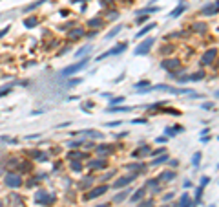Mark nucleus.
<instances>
[{
	"instance_id": "nucleus-1",
	"label": "nucleus",
	"mask_w": 219,
	"mask_h": 207,
	"mask_svg": "<svg viewBox=\"0 0 219 207\" xmlns=\"http://www.w3.org/2000/svg\"><path fill=\"white\" fill-rule=\"evenodd\" d=\"M35 202L40 205H51L55 202V196L51 192H46V191H37L35 192Z\"/></svg>"
},
{
	"instance_id": "nucleus-2",
	"label": "nucleus",
	"mask_w": 219,
	"mask_h": 207,
	"mask_svg": "<svg viewBox=\"0 0 219 207\" xmlns=\"http://www.w3.org/2000/svg\"><path fill=\"white\" fill-rule=\"evenodd\" d=\"M88 61H90V59H82V61L75 62V64H71V66H68V68H64V70H62V75H64V77H69V75H73V73L80 72L82 68L88 66Z\"/></svg>"
},
{
	"instance_id": "nucleus-3",
	"label": "nucleus",
	"mask_w": 219,
	"mask_h": 207,
	"mask_svg": "<svg viewBox=\"0 0 219 207\" xmlns=\"http://www.w3.org/2000/svg\"><path fill=\"white\" fill-rule=\"evenodd\" d=\"M154 42H155V39H154V37H148L146 41H142L139 46L135 48V55H146V53H148V51L152 50Z\"/></svg>"
},
{
	"instance_id": "nucleus-4",
	"label": "nucleus",
	"mask_w": 219,
	"mask_h": 207,
	"mask_svg": "<svg viewBox=\"0 0 219 207\" xmlns=\"http://www.w3.org/2000/svg\"><path fill=\"white\" fill-rule=\"evenodd\" d=\"M4 182H6V185L7 187L17 189V187L22 185V176H20V174H15V172H9V174H6Z\"/></svg>"
},
{
	"instance_id": "nucleus-5",
	"label": "nucleus",
	"mask_w": 219,
	"mask_h": 207,
	"mask_svg": "<svg viewBox=\"0 0 219 207\" xmlns=\"http://www.w3.org/2000/svg\"><path fill=\"white\" fill-rule=\"evenodd\" d=\"M216 57H217V50H216V48H212V50H206V51L203 53V57H201V64H203V66H206V64H212Z\"/></svg>"
},
{
	"instance_id": "nucleus-6",
	"label": "nucleus",
	"mask_w": 219,
	"mask_h": 207,
	"mask_svg": "<svg viewBox=\"0 0 219 207\" xmlns=\"http://www.w3.org/2000/svg\"><path fill=\"white\" fill-rule=\"evenodd\" d=\"M126 50V42H120V44H117V48H113V50H108V51H104L102 55H99L95 61H102L104 57H110V55H119L120 51H124Z\"/></svg>"
},
{
	"instance_id": "nucleus-7",
	"label": "nucleus",
	"mask_w": 219,
	"mask_h": 207,
	"mask_svg": "<svg viewBox=\"0 0 219 207\" xmlns=\"http://www.w3.org/2000/svg\"><path fill=\"white\" fill-rule=\"evenodd\" d=\"M104 192H108V185H99V187H95V189H91L84 198L86 200H93V198H99V196H102Z\"/></svg>"
},
{
	"instance_id": "nucleus-8",
	"label": "nucleus",
	"mask_w": 219,
	"mask_h": 207,
	"mask_svg": "<svg viewBox=\"0 0 219 207\" xmlns=\"http://www.w3.org/2000/svg\"><path fill=\"white\" fill-rule=\"evenodd\" d=\"M162 68L168 72H175L181 68V61L179 59H166V61H162Z\"/></svg>"
},
{
	"instance_id": "nucleus-9",
	"label": "nucleus",
	"mask_w": 219,
	"mask_h": 207,
	"mask_svg": "<svg viewBox=\"0 0 219 207\" xmlns=\"http://www.w3.org/2000/svg\"><path fill=\"white\" fill-rule=\"evenodd\" d=\"M135 176L137 174H130V176H122V178H119L115 183H113V187H126L128 183H132L133 180H135Z\"/></svg>"
},
{
	"instance_id": "nucleus-10",
	"label": "nucleus",
	"mask_w": 219,
	"mask_h": 207,
	"mask_svg": "<svg viewBox=\"0 0 219 207\" xmlns=\"http://www.w3.org/2000/svg\"><path fill=\"white\" fill-rule=\"evenodd\" d=\"M154 28H155V22H150V24H146V26H144V28H142L141 31H137V35H135V39H141V37H144V35H148V33H150V31H152Z\"/></svg>"
},
{
	"instance_id": "nucleus-11",
	"label": "nucleus",
	"mask_w": 219,
	"mask_h": 207,
	"mask_svg": "<svg viewBox=\"0 0 219 207\" xmlns=\"http://www.w3.org/2000/svg\"><path fill=\"white\" fill-rule=\"evenodd\" d=\"M217 11H219V4H217V2H216L214 6H212V4H208L206 7H203V15H216Z\"/></svg>"
},
{
	"instance_id": "nucleus-12",
	"label": "nucleus",
	"mask_w": 219,
	"mask_h": 207,
	"mask_svg": "<svg viewBox=\"0 0 219 207\" xmlns=\"http://www.w3.org/2000/svg\"><path fill=\"white\" fill-rule=\"evenodd\" d=\"M82 35H84L82 28H75V29H71V31L68 33V39H69V41H77V39H80Z\"/></svg>"
},
{
	"instance_id": "nucleus-13",
	"label": "nucleus",
	"mask_w": 219,
	"mask_h": 207,
	"mask_svg": "<svg viewBox=\"0 0 219 207\" xmlns=\"http://www.w3.org/2000/svg\"><path fill=\"white\" fill-rule=\"evenodd\" d=\"M174 178H175V172L174 170H164V172H161V176H159L161 182H170Z\"/></svg>"
},
{
	"instance_id": "nucleus-14",
	"label": "nucleus",
	"mask_w": 219,
	"mask_h": 207,
	"mask_svg": "<svg viewBox=\"0 0 219 207\" xmlns=\"http://www.w3.org/2000/svg\"><path fill=\"white\" fill-rule=\"evenodd\" d=\"M104 167H108V161H106V160H93V161L90 163V169H104Z\"/></svg>"
},
{
	"instance_id": "nucleus-15",
	"label": "nucleus",
	"mask_w": 219,
	"mask_h": 207,
	"mask_svg": "<svg viewBox=\"0 0 219 207\" xmlns=\"http://www.w3.org/2000/svg\"><path fill=\"white\" fill-rule=\"evenodd\" d=\"M184 9H186V4H183V2H181L179 6H177V7H175V9H174L172 13H170V17H172V19H175V17H179V15H181V13H183V11H184Z\"/></svg>"
},
{
	"instance_id": "nucleus-16",
	"label": "nucleus",
	"mask_w": 219,
	"mask_h": 207,
	"mask_svg": "<svg viewBox=\"0 0 219 207\" xmlns=\"http://www.w3.org/2000/svg\"><path fill=\"white\" fill-rule=\"evenodd\" d=\"M179 207H192V200H190V196H188L186 192H184V194H183V198H181Z\"/></svg>"
},
{
	"instance_id": "nucleus-17",
	"label": "nucleus",
	"mask_w": 219,
	"mask_h": 207,
	"mask_svg": "<svg viewBox=\"0 0 219 207\" xmlns=\"http://www.w3.org/2000/svg\"><path fill=\"white\" fill-rule=\"evenodd\" d=\"M130 192H132L130 189H124V191H122V192H119V194H117L113 200H115V202H122V200H126V198L130 196Z\"/></svg>"
},
{
	"instance_id": "nucleus-18",
	"label": "nucleus",
	"mask_w": 219,
	"mask_h": 207,
	"mask_svg": "<svg viewBox=\"0 0 219 207\" xmlns=\"http://www.w3.org/2000/svg\"><path fill=\"white\" fill-rule=\"evenodd\" d=\"M164 161H168V154H161L157 158H154L152 165H161V163H164Z\"/></svg>"
},
{
	"instance_id": "nucleus-19",
	"label": "nucleus",
	"mask_w": 219,
	"mask_h": 207,
	"mask_svg": "<svg viewBox=\"0 0 219 207\" xmlns=\"http://www.w3.org/2000/svg\"><path fill=\"white\" fill-rule=\"evenodd\" d=\"M146 154H152V150H150L148 147H142L141 150H135V152H133V156H135V158H141V156H146Z\"/></svg>"
},
{
	"instance_id": "nucleus-20",
	"label": "nucleus",
	"mask_w": 219,
	"mask_h": 207,
	"mask_svg": "<svg viewBox=\"0 0 219 207\" xmlns=\"http://www.w3.org/2000/svg\"><path fill=\"white\" fill-rule=\"evenodd\" d=\"M144 198V189H139V191H135V194L132 196V202H139Z\"/></svg>"
},
{
	"instance_id": "nucleus-21",
	"label": "nucleus",
	"mask_w": 219,
	"mask_h": 207,
	"mask_svg": "<svg viewBox=\"0 0 219 207\" xmlns=\"http://www.w3.org/2000/svg\"><path fill=\"white\" fill-rule=\"evenodd\" d=\"M37 24H39L37 17H33V19H26V20H24V26H26V28H35Z\"/></svg>"
},
{
	"instance_id": "nucleus-22",
	"label": "nucleus",
	"mask_w": 219,
	"mask_h": 207,
	"mask_svg": "<svg viewBox=\"0 0 219 207\" xmlns=\"http://www.w3.org/2000/svg\"><path fill=\"white\" fill-rule=\"evenodd\" d=\"M120 29H122V26H115V28H113V29H112L110 33H106V39H108V41H110V39H113V37H115V35L119 33Z\"/></svg>"
},
{
	"instance_id": "nucleus-23",
	"label": "nucleus",
	"mask_w": 219,
	"mask_h": 207,
	"mask_svg": "<svg viewBox=\"0 0 219 207\" xmlns=\"http://www.w3.org/2000/svg\"><path fill=\"white\" fill-rule=\"evenodd\" d=\"M204 77V72H197V73H192V75H188V81H201Z\"/></svg>"
},
{
	"instance_id": "nucleus-24",
	"label": "nucleus",
	"mask_w": 219,
	"mask_h": 207,
	"mask_svg": "<svg viewBox=\"0 0 219 207\" xmlns=\"http://www.w3.org/2000/svg\"><path fill=\"white\" fill-rule=\"evenodd\" d=\"M181 130H183L181 126H172V128H166L164 132H166V136H175V134H177V132H181Z\"/></svg>"
},
{
	"instance_id": "nucleus-25",
	"label": "nucleus",
	"mask_w": 219,
	"mask_h": 207,
	"mask_svg": "<svg viewBox=\"0 0 219 207\" xmlns=\"http://www.w3.org/2000/svg\"><path fill=\"white\" fill-rule=\"evenodd\" d=\"M97 152H99V154H110V152H112V147L110 145H100V147H97Z\"/></svg>"
},
{
	"instance_id": "nucleus-26",
	"label": "nucleus",
	"mask_w": 219,
	"mask_h": 207,
	"mask_svg": "<svg viewBox=\"0 0 219 207\" xmlns=\"http://www.w3.org/2000/svg\"><path fill=\"white\" fill-rule=\"evenodd\" d=\"M68 158H69V160H75V158L84 160V158H86V154H84V152H69V154H68Z\"/></svg>"
},
{
	"instance_id": "nucleus-27",
	"label": "nucleus",
	"mask_w": 219,
	"mask_h": 207,
	"mask_svg": "<svg viewBox=\"0 0 219 207\" xmlns=\"http://www.w3.org/2000/svg\"><path fill=\"white\" fill-rule=\"evenodd\" d=\"M128 110H132V108H130V106H117V108L110 106V108H108V112H128Z\"/></svg>"
},
{
	"instance_id": "nucleus-28",
	"label": "nucleus",
	"mask_w": 219,
	"mask_h": 207,
	"mask_svg": "<svg viewBox=\"0 0 219 207\" xmlns=\"http://www.w3.org/2000/svg\"><path fill=\"white\" fill-rule=\"evenodd\" d=\"M126 169H128V170H144L146 167L142 165V163H133V165H128Z\"/></svg>"
},
{
	"instance_id": "nucleus-29",
	"label": "nucleus",
	"mask_w": 219,
	"mask_h": 207,
	"mask_svg": "<svg viewBox=\"0 0 219 207\" xmlns=\"http://www.w3.org/2000/svg\"><path fill=\"white\" fill-rule=\"evenodd\" d=\"M88 24H90L91 28H99V26H102V19H91Z\"/></svg>"
},
{
	"instance_id": "nucleus-30",
	"label": "nucleus",
	"mask_w": 219,
	"mask_h": 207,
	"mask_svg": "<svg viewBox=\"0 0 219 207\" xmlns=\"http://www.w3.org/2000/svg\"><path fill=\"white\" fill-rule=\"evenodd\" d=\"M199 161H201V152H196V154H194V158H192V163H194V167H199Z\"/></svg>"
},
{
	"instance_id": "nucleus-31",
	"label": "nucleus",
	"mask_w": 219,
	"mask_h": 207,
	"mask_svg": "<svg viewBox=\"0 0 219 207\" xmlns=\"http://www.w3.org/2000/svg\"><path fill=\"white\" fill-rule=\"evenodd\" d=\"M82 134H88L90 138H102V134L97 132V130H88V132H82Z\"/></svg>"
},
{
	"instance_id": "nucleus-32",
	"label": "nucleus",
	"mask_w": 219,
	"mask_h": 207,
	"mask_svg": "<svg viewBox=\"0 0 219 207\" xmlns=\"http://www.w3.org/2000/svg\"><path fill=\"white\" fill-rule=\"evenodd\" d=\"M71 169H73L75 172H80V170H82V163H80V161H71Z\"/></svg>"
},
{
	"instance_id": "nucleus-33",
	"label": "nucleus",
	"mask_w": 219,
	"mask_h": 207,
	"mask_svg": "<svg viewBox=\"0 0 219 207\" xmlns=\"http://www.w3.org/2000/svg\"><path fill=\"white\" fill-rule=\"evenodd\" d=\"M148 19H150L148 15H139V17L135 19V22H137V24H144V22L148 20Z\"/></svg>"
},
{
	"instance_id": "nucleus-34",
	"label": "nucleus",
	"mask_w": 219,
	"mask_h": 207,
	"mask_svg": "<svg viewBox=\"0 0 219 207\" xmlns=\"http://www.w3.org/2000/svg\"><path fill=\"white\" fill-rule=\"evenodd\" d=\"M148 86H150V83H148V81H141V83H137V84H135V88H137V90H142V88H148Z\"/></svg>"
},
{
	"instance_id": "nucleus-35",
	"label": "nucleus",
	"mask_w": 219,
	"mask_h": 207,
	"mask_svg": "<svg viewBox=\"0 0 219 207\" xmlns=\"http://www.w3.org/2000/svg\"><path fill=\"white\" fill-rule=\"evenodd\" d=\"M206 28H208V26H206V24H204V22H197V24H196V26H194V29H199V31H204V29H206Z\"/></svg>"
},
{
	"instance_id": "nucleus-36",
	"label": "nucleus",
	"mask_w": 219,
	"mask_h": 207,
	"mask_svg": "<svg viewBox=\"0 0 219 207\" xmlns=\"http://www.w3.org/2000/svg\"><path fill=\"white\" fill-rule=\"evenodd\" d=\"M152 154H154V158H155V156H161V154H164V147H161V148H157V150H154Z\"/></svg>"
},
{
	"instance_id": "nucleus-37",
	"label": "nucleus",
	"mask_w": 219,
	"mask_h": 207,
	"mask_svg": "<svg viewBox=\"0 0 219 207\" xmlns=\"http://www.w3.org/2000/svg\"><path fill=\"white\" fill-rule=\"evenodd\" d=\"M203 189H204V187H201V185H199V189H197V192H196V200H197V202L201 200V192H203Z\"/></svg>"
},
{
	"instance_id": "nucleus-38",
	"label": "nucleus",
	"mask_w": 219,
	"mask_h": 207,
	"mask_svg": "<svg viewBox=\"0 0 219 207\" xmlns=\"http://www.w3.org/2000/svg\"><path fill=\"white\" fill-rule=\"evenodd\" d=\"M152 205H154V200H148L144 204H139V207H152Z\"/></svg>"
},
{
	"instance_id": "nucleus-39",
	"label": "nucleus",
	"mask_w": 219,
	"mask_h": 207,
	"mask_svg": "<svg viewBox=\"0 0 219 207\" xmlns=\"http://www.w3.org/2000/svg\"><path fill=\"white\" fill-rule=\"evenodd\" d=\"M88 50H90V46H86V48H82V50H79V51H77V57H80V55H84V53H86Z\"/></svg>"
},
{
	"instance_id": "nucleus-40",
	"label": "nucleus",
	"mask_w": 219,
	"mask_h": 207,
	"mask_svg": "<svg viewBox=\"0 0 219 207\" xmlns=\"http://www.w3.org/2000/svg\"><path fill=\"white\" fill-rule=\"evenodd\" d=\"M120 101H124V97H115V99L110 101V104H117V103H120Z\"/></svg>"
},
{
	"instance_id": "nucleus-41",
	"label": "nucleus",
	"mask_w": 219,
	"mask_h": 207,
	"mask_svg": "<svg viewBox=\"0 0 219 207\" xmlns=\"http://www.w3.org/2000/svg\"><path fill=\"white\" fill-rule=\"evenodd\" d=\"M108 17H110V20H115V19H117L119 15H117V11H112V13H110Z\"/></svg>"
},
{
	"instance_id": "nucleus-42",
	"label": "nucleus",
	"mask_w": 219,
	"mask_h": 207,
	"mask_svg": "<svg viewBox=\"0 0 219 207\" xmlns=\"http://www.w3.org/2000/svg\"><path fill=\"white\" fill-rule=\"evenodd\" d=\"M9 92H11L9 86H7V88H2V90H0V95H6V94H9Z\"/></svg>"
},
{
	"instance_id": "nucleus-43",
	"label": "nucleus",
	"mask_w": 219,
	"mask_h": 207,
	"mask_svg": "<svg viewBox=\"0 0 219 207\" xmlns=\"http://www.w3.org/2000/svg\"><path fill=\"white\" fill-rule=\"evenodd\" d=\"M90 183H91V178H88V180H86V182H82V183H80V187H82V189H84V187H88V185H90Z\"/></svg>"
},
{
	"instance_id": "nucleus-44",
	"label": "nucleus",
	"mask_w": 219,
	"mask_h": 207,
	"mask_svg": "<svg viewBox=\"0 0 219 207\" xmlns=\"http://www.w3.org/2000/svg\"><path fill=\"white\" fill-rule=\"evenodd\" d=\"M168 163H170V165H172V167H177V165H179V161H177V160H170Z\"/></svg>"
},
{
	"instance_id": "nucleus-45",
	"label": "nucleus",
	"mask_w": 219,
	"mask_h": 207,
	"mask_svg": "<svg viewBox=\"0 0 219 207\" xmlns=\"http://www.w3.org/2000/svg\"><path fill=\"white\" fill-rule=\"evenodd\" d=\"M7 31H9V28H4V29H0V37H4Z\"/></svg>"
},
{
	"instance_id": "nucleus-46",
	"label": "nucleus",
	"mask_w": 219,
	"mask_h": 207,
	"mask_svg": "<svg viewBox=\"0 0 219 207\" xmlns=\"http://www.w3.org/2000/svg\"><path fill=\"white\" fill-rule=\"evenodd\" d=\"M115 0H102V6H110V4H113Z\"/></svg>"
},
{
	"instance_id": "nucleus-47",
	"label": "nucleus",
	"mask_w": 219,
	"mask_h": 207,
	"mask_svg": "<svg viewBox=\"0 0 219 207\" xmlns=\"http://www.w3.org/2000/svg\"><path fill=\"white\" fill-rule=\"evenodd\" d=\"M203 108H206V110H208V108H212V103H204V104H203Z\"/></svg>"
},
{
	"instance_id": "nucleus-48",
	"label": "nucleus",
	"mask_w": 219,
	"mask_h": 207,
	"mask_svg": "<svg viewBox=\"0 0 219 207\" xmlns=\"http://www.w3.org/2000/svg\"><path fill=\"white\" fill-rule=\"evenodd\" d=\"M75 2H86V0H75Z\"/></svg>"
},
{
	"instance_id": "nucleus-49",
	"label": "nucleus",
	"mask_w": 219,
	"mask_h": 207,
	"mask_svg": "<svg viewBox=\"0 0 219 207\" xmlns=\"http://www.w3.org/2000/svg\"><path fill=\"white\" fill-rule=\"evenodd\" d=\"M216 97H219V92H216Z\"/></svg>"
},
{
	"instance_id": "nucleus-50",
	"label": "nucleus",
	"mask_w": 219,
	"mask_h": 207,
	"mask_svg": "<svg viewBox=\"0 0 219 207\" xmlns=\"http://www.w3.org/2000/svg\"><path fill=\"white\" fill-rule=\"evenodd\" d=\"M97 207H108V205H97Z\"/></svg>"
},
{
	"instance_id": "nucleus-51",
	"label": "nucleus",
	"mask_w": 219,
	"mask_h": 207,
	"mask_svg": "<svg viewBox=\"0 0 219 207\" xmlns=\"http://www.w3.org/2000/svg\"><path fill=\"white\" fill-rule=\"evenodd\" d=\"M0 207H2V204H0Z\"/></svg>"
},
{
	"instance_id": "nucleus-52",
	"label": "nucleus",
	"mask_w": 219,
	"mask_h": 207,
	"mask_svg": "<svg viewBox=\"0 0 219 207\" xmlns=\"http://www.w3.org/2000/svg\"><path fill=\"white\" fill-rule=\"evenodd\" d=\"M217 4H219V0H217Z\"/></svg>"
}]
</instances>
